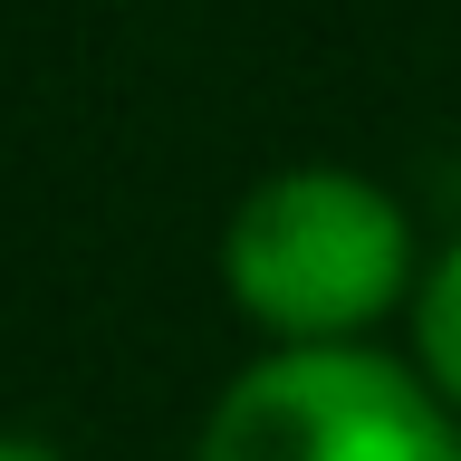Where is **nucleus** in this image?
I'll return each mask as SVG.
<instances>
[{"label":"nucleus","mask_w":461,"mask_h":461,"mask_svg":"<svg viewBox=\"0 0 461 461\" xmlns=\"http://www.w3.org/2000/svg\"><path fill=\"white\" fill-rule=\"evenodd\" d=\"M193 461H461V423L413 356L259 346L212 394Z\"/></svg>","instance_id":"nucleus-2"},{"label":"nucleus","mask_w":461,"mask_h":461,"mask_svg":"<svg viewBox=\"0 0 461 461\" xmlns=\"http://www.w3.org/2000/svg\"><path fill=\"white\" fill-rule=\"evenodd\" d=\"M413 366H423V384L442 403H452V423H461V230L432 250V269H423V288H413Z\"/></svg>","instance_id":"nucleus-3"},{"label":"nucleus","mask_w":461,"mask_h":461,"mask_svg":"<svg viewBox=\"0 0 461 461\" xmlns=\"http://www.w3.org/2000/svg\"><path fill=\"white\" fill-rule=\"evenodd\" d=\"M423 269L403 193L356 164H279L221 221V288L269 346H375Z\"/></svg>","instance_id":"nucleus-1"},{"label":"nucleus","mask_w":461,"mask_h":461,"mask_svg":"<svg viewBox=\"0 0 461 461\" xmlns=\"http://www.w3.org/2000/svg\"><path fill=\"white\" fill-rule=\"evenodd\" d=\"M0 461H68V452L39 442V432H20V423H0Z\"/></svg>","instance_id":"nucleus-4"}]
</instances>
